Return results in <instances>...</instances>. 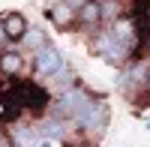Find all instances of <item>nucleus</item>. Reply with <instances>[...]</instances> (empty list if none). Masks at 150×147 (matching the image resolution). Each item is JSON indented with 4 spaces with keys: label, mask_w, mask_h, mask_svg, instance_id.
<instances>
[{
    "label": "nucleus",
    "mask_w": 150,
    "mask_h": 147,
    "mask_svg": "<svg viewBox=\"0 0 150 147\" xmlns=\"http://www.w3.org/2000/svg\"><path fill=\"white\" fill-rule=\"evenodd\" d=\"M93 96L87 93V90H78V87H69V90H63V96H60V102H57V111L60 114H66V117H75L78 120L81 114H87L93 108Z\"/></svg>",
    "instance_id": "f257e3e1"
},
{
    "label": "nucleus",
    "mask_w": 150,
    "mask_h": 147,
    "mask_svg": "<svg viewBox=\"0 0 150 147\" xmlns=\"http://www.w3.org/2000/svg\"><path fill=\"white\" fill-rule=\"evenodd\" d=\"M12 102L18 105V111H21V108L39 111V108L48 105V90L36 87L33 81H18V84H15V93H12Z\"/></svg>",
    "instance_id": "f03ea898"
},
{
    "label": "nucleus",
    "mask_w": 150,
    "mask_h": 147,
    "mask_svg": "<svg viewBox=\"0 0 150 147\" xmlns=\"http://www.w3.org/2000/svg\"><path fill=\"white\" fill-rule=\"evenodd\" d=\"M60 66H63V57H60V51H57V48H51V45L39 48L36 57H33V72H36L39 78H51Z\"/></svg>",
    "instance_id": "7ed1b4c3"
},
{
    "label": "nucleus",
    "mask_w": 150,
    "mask_h": 147,
    "mask_svg": "<svg viewBox=\"0 0 150 147\" xmlns=\"http://www.w3.org/2000/svg\"><path fill=\"white\" fill-rule=\"evenodd\" d=\"M75 123H78L87 135H99V132L105 129V123H108V105L105 102H93V108L87 114H81Z\"/></svg>",
    "instance_id": "20e7f679"
},
{
    "label": "nucleus",
    "mask_w": 150,
    "mask_h": 147,
    "mask_svg": "<svg viewBox=\"0 0 150 147\" xmlns=\"http://www.w3.org/2000/svg\"><path fill=\"white\" fill-rule=\"evenodd\" d=\"M120 84L126 90H135V87H147L150 84V63H144V60H135L132 66L123 69L120 75Z\"/></svg>",
    "instance_id": "39448f33"
},
{
    "label": "nucleus",
    "mask_w": 150,
    "mask_h": 147,
    "mask_svg": "<svg viewBox=\"0 0 150 147\" xmlns=\"http://www.w3.org/2000/svg\"><path fill=\"white\" fill-rule=\"evenodd\" d=\"M48 18H51L57 27H69V24L75 21V9L66 3V0H60V3H54L51 9H48Z\"/></svg>",
    "instance_id": "423d86ee"
},
{
    "label": "nucleus",
    "mask_w": 150,
    "mask_h": 147,
    "mask_svg": "<svg viewBox=\"0 0 150 147\" xmlns=\"http://www.w3.org/2000/svg\"><path fill=\"white\" fill-rule=\"evenodd\" d=\"M3 27H6V36H9V39H21V36L27 33V27H30V24L24 21V15H21V12H9V15L3 18Z\"/></svg>",
    "instance_id": "0eeeda50"
},
{
    "label": "nucleus",
    "mask_w": 150,
    "mask_h": 147,
    "mask_svg": "<svg viewBox=\"0 0 150 147\" xmlns=\"http://www.w3.org/2000/svg\"><path fill=\"white\" fill-rule=\"evenodd\" d=\"M78 18H81V24H87V27H96V24L102 21V3H99V0H87V3L78 9Z\"/></svg>",
    "instance_id": "6e6552de"
},
{
    "label": "nucleus",
    "mask_w": 150,
    "mask_h": 147,
    "mask_svg": "<svg viewBox=\"0 0 150 147\" xmlns=\"http://www.w3.org/2000/svg\"><path fill=\"white\" fill-rule=\"evenodd\" d=\"M39 135H45V138H63L66 135V123H63V117H48L45 123H39Z\"/></svg>",
    "instance_id": "1a4fd4ad"
},
{
    "label": "nucleus",
    "mask_w": 150,
    "mask_h": 147,
    "mask_svg": "<svg viewBox=\"0 0 150 147\" xmlns=\"http://www.w3.org/2000/svg\"><path fill=\"white\" fill-rule=\"evenodd\" d=\"M21 45L24 48H33V51H39V48H45V33L39 27H27V33L21 36Z\"/></svg>",
    "instance_id": "9d476101"
},
{
    "label": "nucleus",
    "mask_w": 150,
    "mask_h": 147,
    "mask_svg": "<svg viewBox=\"0 0 150 147\" xmlns=\"http://www.w3.org/2000/svg\"><path fill=\"white\" fill-rule=\"evenodd\" d=\"M12 138H15V147H33L36 141H39V132L30 129V126H18Z\"/></svg>",
    "instance_id": "9b49d317"
},
{
    "label": "nucleus",
    "mask_w": 150,
    "mask_h": 147,
    "mask_svg": "<svg viewBox=\"0 0 150 147\" xmlns=\"http://www.w3.org/2000/svg\"><path fill=\"white\" fill-rule=\"evenodd\" d=\"M0 69H3L6 75H18V72H21V57L12 54V51H6L3 57H0Z\"/></svg>",
    "instance_id": "f8f14e48"
},
{
    "label": "nucleus",
    "mask_w": 150,
    "mask_h": 147,
    "mask_svg": "<svg viewBox=\"0 0 150 147\" xmlns=\"http://www.w3.org/2000/svg\"><path fill=\"white\" fill-rule=\"evenodd\" d=\"M66 3H69V6H72V9H75V12H78V9H81V6H84V3H87V0H66Z\"/></svg>",
    "instance_id": "ddd939ff"
},
{
    "label": "nucleus",
    "mask_w": 150,
    "mask_h": 147,
    "mask_svg": "<svg viewBox=\"0 0 150 147\" xmlns=\"http://www.w3.org/2000/svg\"><path fill=\"white\" fill-rule=\"evenodd\" d=\"M6 39H9V36H6V27H3V21H0V45H3Z\"/></svg>",
    "instance_id": "4468645a"
},
{
    "label": "nucleus",
    "mask_w": 150,
    "mask_h": 147,
    "mask_svg": "<svg viewBox=\"0 0 150 147\" xmlns=\"http://www.w3.org/2000/svg\"><path fill=\"white\" fill-rule=\"evenodd\" d=\"M147 45H150V36H147Z\"/></svg>",
    "instance_id": "2eb2a0df"
},
{
    "label": "nucleus",
    "mask_w": 150,
    "mask_h": 147,
    "mask_svg": "<svg viewBox=\"0 0 150 147\" xmlns=\"http://www.w3.org/2000/svg\"><path fill=\"white\" fill-rule=\"evenodd\" d=\"M99 3H105V0H99Z\"/></svg>",
    "instance_id": "dca6fc26"
},
{
    "label": "nucleus",
    "mask_w": 150,
    "mask_h": 147,
    "mask_svg": "<svg viewBox=\"0 0 150 147\" xmlns=\"http://www.w3.org/2000/svg\"><path fill=\"white\" fill-rule=\"evenodd\" d=\"M147 129H150V123H147Z\"/></svg>",
    "instance_id": "f3484780"
},
{
    "label": "nucleus",
    "mask_w": 150,
    "mask_h": 147,
    "mask_svg": "<svg viewBox=\"0 0 150 147\" xmlns=\"http://www.w3.org/2000/svg\"><path fill=\"white\" fill-rule=\"evenodd\" d=\"M147 87H150V84H147Z\"/></svg>",
    "instance_id": "a211bd4d"
}]
</instances>
